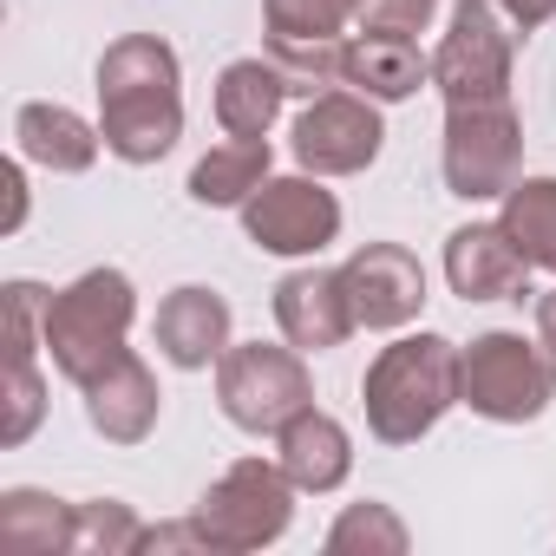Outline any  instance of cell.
Returning a JSON list of instances; mask_svg holds the SVG:
<instances>
[{"instance_id": "4fadbf2b", "label": "cell", "mask_w": 556, "mask_h": 556, "mask_svg": "<svg viewBox=\"0 0 556 556\" xmlns=\"http://www.w3.org/2000/svg\"><path fill=\"white\" fill-rule=\"evenodd\" d=\"M445 282L458 302H523L530 262L504 236V223H465L445 236Z\"/></svg>"}, {"instance_id": "ac0fdd59", "label": "cell", "mask_w": 556, "mask_h": 556, "mask_svg": "<svg viewBox=\"0 0 556 556\" xmlns=\"http://www.w3.org/2000/svg\"><path fill=\"white\" fill-rule=\"evenodd\" d=\"M341 86L367 92L374 105H400V99H419L432 86V53L419 40H393V34H354L348 40V60H341Z\"/></svg>"}, {"instance_id": "4dcf8cb0", "label": "cell", "mask_w": 556, "mask_h": 556, "mask_svg": "<svg viewBox=\"0 0 556 556\" xmlns=\"http://www.w3.org/2000/svg\"><path fill=\"white\" fill-rule=\"evenodd\" d=\"M536 334H543V348L556 354V289H549V295H536Z\"/></svg>"}, {"instance_id": "4316f807", "label": "cell", "mask_w": 556, "mask_h": 556, "mask_svg": "<svg viewBox=\"0 0 556 556\" xmlns=\"http://www.w3.org/2000/svg\"><path fill=\"white\" fill-rule=\"evenodd\" d=\"M0 295H8V354H40L47 348V302H53V289L8 282Z\"/></svg>"}, {"instance_id": "ffe728a7", "label": "cell", "mask_w": 556, "mask_h": 556, "mask_svg": "<svg viewBox=\"0 0 556 556\" xmlns=\"http://www.w3.org/2000/svg\"><path fill=\"white\" fill-rule=\"evenodd\" d=\"M0 549L14 556H66L79 549V504L40 491V484H8L0 491Z\"/></svg>"}, {"instance_id": "5b68a950", "label": "cell", "mask_w": 556, "mask_h": 556, "mask_svg": "<svg viewBox=\"0 0 556 556\" xmlns=\"http://www.w3.org/2000/svg\"><path fill=\"white\" fill-rule=\"evenodd\" d=\"M295 478L282 471V458H236L190 510L203 549L216 556H249V549H268L282 543L289 523H295Z\"/></svg>"}, {"instance_id": "2e32d148", "label": "cell", "mask_w": 556, "mask_h": 556, "mask_svg": "<svg viewBox=\"0 0 556 556\" xmlns=\"http://www.w3.org/2000/svg\"><path fill=\"white\" fill-rule=\"evenodd\" d=\"M275 458H282V471L295 478L302 497H328V491H341L354 478V439L321 406H302L282 432H275Z\"/></svg>"}, {"instance_id": "6da1fadb", "label": "cell", "mask_w": 556, "mask_h": 556, "mask_svg": "<svg viewBox=\"0 0 556 556\" xmlns=\"http://www.w3.org/2000/svg\"><path fill=\"white\" fill-rule=\"evenodd\" d=\"M99 131L118 164H157L184 138V66L157 34H118L99 53Z\"/></svg>"}, {"instance_id": "cb8c5ba5", "label": "cell", "mask_w": 556, "mask_h": 556, "mask_svg": "<svg viewBox=\"0 0 556 556\" xmlns=\"http://www.w3.org/2000/svg\"><path fill=\"white\" fill-rule=\"evenodd\" d=\"M0 445H27L47 419V374H40V354H8V387H0Z\"/></svg>"}, {"instance_id": "f1b7e54d", "label": "cell", "mask_w": 556, "mask_h": 556, "mask_svg": "<svg viewBox=\"0 0 556 556\" xmlns=\"http://www.w3.org/2000/svg\"><path fill=\"white\" fill-rule=\"evenodd\" d=\"M497 8H504L523 34H536V27H549V21H556V0H497Z\"/></svg>"}, {"instance_id": "7402d4cb", "label": "cell", "mask_w": 556, "mask_h": 556, "mask_svg": "<svg viewBox=\"0 0 556 556\" xmlns=\"http://www.w3.org/2000/svg\"><path fill=\"white\" fill-rule=\"evenodd\" d=\"M497 223L530 268L556 275V177H517L497 203Z\"/></svg>"}, {"instance_id": "f546056e", "label": "cell", "mask_w": 556, "mask_h": 556, "mask_svg": "<svg viewBox=\"0 0 556 556\" xmlns=\"http://www.w3.org/2000/svg\"><path fill=\"white\" fill-rule=\"evenodd\" d=\"M21 164H27V157H21ZM21 164H8V223H0L8 236L27 223V170H21Z\"/></svg>"}, {"instance_id": "277c9868", "label": "cell", "mask_w": 556, "mask_h": 556, "mask_svg": "<svg viewBox=\"0 0 556 556\" xmlns=\"http://www.w3.org/2000/svg\"><path fill=\"white\" fill-rule=\"evenodd\" d=\"M556 400V354L543 348V334H517V328H491L471 348H458V406H471L491 426H530L543 419Z\"/></svg>"}, {"instance_id": "52a82bcc", "label": "cell", "mask_w": 556, "mask_h": 556, "mask_svg": "<svg viewBox=\"0 0 556 556\" xmlns=\"http://www.w3.org/2000/svg\"><path fill=\"white\" fill-rule=\"evenodd\" d=\"M439 170L458 203H504V190L523 177V118L510 99H465L445 105Z\"/></svg>"}, {"instance_id": "ba28073f", "label": "cell", "mask_w": 556, "mask_h": 556, "mask_svg": "<svg viewBox=\"0 0 556 556\" xmlns=\"http://www.w3.org/2000/svg\"><path fill=\"white\" fill-rule=\"evenodd\" d=\"M517 40H523V27L497 8V0H452V21H445V34L432 47V86L445 92V105L510 99Z\"/></svg>"}, {"instance_id": "7c38bea8", "label": "cell", "mask_w": 556, "mask_h": 556, "mask_svg": "<svg viewBox=\"0 0 556 556\" xmlns=\"http://www.w3.org/2000/svg\"><path fill=\"white\" fill-rule=\"evenodd\" d=\"M275 328H282L289 348L302 354H334L348 348V334L361 328L354 321V302H348V275L341 268H289L275 282Z\"/></svg>"}, {"instance_id": "d4e9b609", "label": "cell", "mask_w": 556, "mask_h": 556, "mask_svg": "<svg viewBox=\"0 0 556 556\" xmlns=\"http://www.w3.org/2000/svg\"><path fill=\"white\" fill-rule=\"evenodd\" d=\"M354 8L348 0H262L268 40H348Z\"/></svg>"}, {"instance_id": "30bf717a", "label": "cell", "mask_w": 556, "mask_h": 556, "mask_svg": "<svg viewBox=\"0 0 556 556\" xmlns=\"http://www.w3.org/2000/svg\"><path fill=\"white\" fill-rule=\"evenodd\" d=\"M242 236H249L262 255L308 262V255H321V249L341 236V197L321 190L315 170H302V177H268V184L242 203Z\"/></svg>"}, {"instance_id": "e0dca14e", "label": "cell", "mask_w": 556, "mask_h": 556, "mask_svg": "<svg viewBox=\"0 0 556 556\" xmlns=\"http://www.w3.org/2000/svg\"><path fill=\"white\" fill-rule=\"evenodd\" d=\"M14 144L27 164L53 170V177H86L105 151V131L92 118H79L73 105H53V99H27L14 112Z\"/></svg>"}, {"instance_id": "8fae6325", "label": "cell", "mask_w": 556, "mask_h": 556, "mask_svg": "<svg viewBox=\"0 0 556 556\" xmlns=\"http://www.w3.org/2000/svg\"><path fill=\"white\" fill-rule=\"evenodd\" d=\"M348 302H354V321L374 328V334H393V328H413L419 308H426V268L406 242H361L348 262Z\"/></svg>"}, {"instance_id": "3957f363", "label": "cell", "mask_w": 556, "mask_h": 556, "mask_svg": "<svg viewBox=\"0 0 556 556\" xmlns=\"http://www.w3.org/2000/svg\"><path fill=\"white\" fill-rule=\"evenodd\" d=\"M131 321H138L131 275L125 268H86L79 282H66L47 302V354H53V374L73 380V387L99 380L125 354Z\"/></svg>"}, {"instance_id": "8992f818", "label": "cell", "mask_w": 556, "mask_h": 556, "mask_svg": "<svg viewBox=\"0 0 556 556\" xmlns=\"http://www.w3.org/2000/svg\"><path fill=\"white\" fill-rule=\"evenodd\" d=\"M216 406L236 432L275 439L302 406H315V374L302 348H275V341H229L216 361Z\"/></svg>"}, {"instance_id": "d6986e66", "label": "cell", "mask_w": 556, "mask_h": 556, "mask_svg": "<svg viewBox=\"0 0 556 556\" xmlns=\"http://www.w3.org/2000/svg\"><path fill=\"white\" fill-rule=\"evenodd\" d=\"M289 99H295V92H289L282 66H275L268 53H255V60H229V66L216 73V99H210V105H216L223 138H268Z\"/></svg>"}, {"instance_id": "5bb4252c", "label": "cell", "mask_w": 556, "mask_h": 556, "mask_svg": "<svg viewBox=\"0 0 556 556\" xmlns=\"http://www.w3.org/2000/svg\"><path fill=\"white\" fill-rule=\"evenodd\" d=\"M79 393H86V419H92V432H99L105 445H144V439L157 432L164 387H157V374H151L144 354L125 348V354H118L99 380H86Z\"/></svg>"}, {"instance_id": "9c48e42d", "label": "cell", "mask_w": 556, "mask_h": 556, "mask_svg": "<svg viewBox=\"0 0 556 556\" xmlns=\"http://www.w3.org/2000/svg\"><path fill=\"white\" fill-rule=\"evenodd\" d=\"M289 144H295V164L315 170V177H361L387 151V118L367 92L334 86V92H315L302 105Z\"/></svg>"}, {"instance_id": "1f68e13d", "label": "cell", "mask_w": 556, "mask_h": 556, "mask_svg": "<svg viewBox=\"0 0 556 556\" xmlns=\"http://www.w3.org/2000/svg\"><path fill=\"white\" fill-rule=\"evenodd\" d=\"M348 8H354V14H361V8H367V0H348Z\"/></svg>"}, {"instance_id": "484cf974", "label": "cell", "mask_w": 556, "mask_h": 556, "mask_svg": "<svg viewBox=\"0 0 556 556\" xmlns=\"http://www.w3.org/2000/svg\"><path fill=\"white\" fill-rule=\"evenodd\" d=\"M138 543H144V523H138V510L125 497L79 504V549H92V556H131Z\"/></svg>"}, {"instance_id": "603a6c76", "label": "cell", "mask_w": 556, "mask_h": 556, "mask_svg": "<svg viewBox=\"0 0 556 556\" xmlns=\"http://www.w3.org/2000/svg\"><path fill=\"white\" fill-rule=\"evenodd\" d=\"M413 549V530L400 523L393 504L367 497V504H348L334 523H328V556H406Z\"/></svg>"}, {"instance_id": "7a4b0ae2", "label": "cell", "mask_w": 556, "mask_h": 556, "mask_svg": "<svg viewBox=\"0 0 556 556\" xmlns=\"http://www.w3.org/2000/svg\"><path fill=\"white\" fill-rule=\"evenodd\" d=\"M367 432L380 445H419L452 406H458V341L445 334H400L374 354L361 380Z\"/></svg>"}, {"instance_id": "83f0119b", "label": "cell", "mask_w": 556, "mask_h": 556, "mask_svg": "<svg viewBox=\"0 0 556 556\" xmlns=\"http://www.w3.org/2000/svg\"><path fill=\"white\" fill-rule=\"evenodd\" d=\"M439 14V0H367L361 8V27L367 34H393V40H419Z\"/></svg>"}, {"instance_id": "9a60e30c", "label": "cell", "mask_w": 556, "mask_h": 556, "mask_svg": "<svg viewBox=\"0 0 556 556\" xmlns=\"http://www.w3.org/2000/svg\"><path fill=\"white\" fill-rule=\"evenodd\" d=\"M151 341L157 354L177 367V374H203L229 354V302L203 282H184L157 302V321H151Z\"/></svg>"}, {"instance_id": "44dd1931", "label": "cell", "mask_w": 556, "mask_h": 556, "mask_svg": "<svg viewBox=\"0 0 556 556\" xmlns=\"http://www.w3.org/2000/svg\"><path fill=\"white\" fill-rule=\"evenodd\" d=\"M275 177V151L268 138H223L190 164V197L203 210H242L262 184Z\"/></svg>"}]
</instances>
